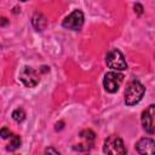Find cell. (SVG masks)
<instances>
[{"instance_id": "obj_1", "label": "cell", "mask_w": 155, "mask_h": 155, "mask_svg": "<svg viewBox=\"0 0 155 155\" xmlns=\"http://www.w3.org/2000/svg\"><path fill=\"white\" fill-rule=\"evenodd\" d=\"M145 92V87L138 81V80H133L131 81L125 91V103L126 105H134L138 102H140V99L143 98Z\"/></svg>"}, {"instance_id": "obj_16", "label": "cell", "mask_w": 155, "mask_h": 155, "mask_svg": "<svg viewBox=\"0 0 155 155\" xmlns=\"http://www.w3.org/2000/svg\"><path fill=\"white\" fill-rule=\"evenodd\" d=\"M63 125H64V122H63V121H59V122H57V124H56V127H54V130H56V131H59V130H62V128H63Z\"/></svg>"}, {"instance_id": "obj_9", "label": "cell", "mask_w": 155, "mask_h": 155, "mask_svg": "<svg viewBox=\"0 0 155 155\" xmlns=\"http://www.w3.org/2000/svg\"><path fill=\"white\" fill-rule=\"evenodd\" d=\"M136 149L140 155H155L154 140L151 138L144 137L136 143Z\"/></svg>"}, {"instance_id": "obj_3", "label": "cell", "mask_w": 155, "mask_h": 155, "mask_svg": "<svg viewBox=\"0 0 155 155\" xmlns=\"http://www.w3.org/2000/svg\"><path fill=\"white\" fill-rule=\"evenodd\" d=\"M105 62H107V65L115 71L127 69V63L125 61V57H124L122 52L117 48H111L108 51V53L105 56Z\"/></svg>"}, {"instance_id": "obj_5", "label": "cell", "mask_w": 155, "mask_h": 155, "mask_svg": "<svg viewBox=\"0 0 155 155\" xmlns=\"http://www.w3.org/2000/svg\"><path fill=\"white\" fill-rule=\"evenodd\" d=\"M84 25V13L80 10H74L62 22V27L69 30H80Z\"/></svg>"}, {"instance_id": "obj_18", "label": "cell", "mask_w": 155, "mask_h": 155, "mask_svg": "<svg viewBox=\"0 0 155 155\" xmlns=\"http://www.w3.org/2000/svg\"><path fill=\"white\" fill-rule=\"evenodd\" d=\"M40 70H41V71H42V73H46V71H48V70H50V69H48V68H47V67H45V65H44V67H41V69H40Z\"/></svg>"}, {"instance_id": "obj_11", "label": "cell", "mask_w": 155, "mask_h": 155, "mask_svg": "<svg viewBox=\"0 0 155 155\" xmlns=\"http://www.w3.org/2000/svg\"><path fill=\"white\" fill-rule=\"evenodd\" d=\"M19 147H21V138H19V136H17V134H11V137H10V143L7 144L6 150H7V151H15V150H17Z\"/></svg>"}, {"instance_id": "obj_7", "label": "cell", "mask_w": 155, "mask_h": 155, "mask_svg": "<svg viewBox=\"0 0 155 155\" xmlns=\"http://www.w3.org/2000/svg\"><path fill=\"white\" fill-rule=\"evenodd\" d=\"M79 137L84 140L82 143H79V144H75L73 147L74 150H78V151H88L92 145H93V142L96 139V134L92 130H84L79 133Z\"/></svg>"}, {"instance_id": "obj_8", "label": "cell", "mask_w": 155, "mask_h": 155, "mask_svg": "<svg viewBox=\"0 0 155 155\" xmlns=\"http://www.w3.org/2000/svg\"><path fill=\"white\" fill-rule=\"evenodd\" d=\"M154 114H155V105H149L142 114V125L145 132L149 134L154 133Z\"/></svg>"}, {"instance_id": "obj_10", "label": "cell", "mask_w": 155, "mask_h": 155, "mask_svg": "<svg viewBox=\"0 0 155 155\" xmlns=\"http://www.w3.org/2000/svg\"><path fill=\"white\" fill-rule=\"evenodd\" d=\"M31 24L38 31H42L47 25V19L42 13L35 12L31 17Z\"/></svg>"}, {"instance_id": "obj_14", "label": "cell", "mask_w": 155, "mask_h": 155, "mask_svg": "<svg viewBox=\"0 0 155 155\" xmlns=\"http://www.w3.org/2000/svg\"><path fill=\"white\" fill-rule=\"evenodd\" d=\"M44 155H61L54 148H52V147H48V148H46L45 149V154Z\"/></svg>"}, {"instance_id": "obj_13", "label": "cell", "mask_w": 155, "mask_h": 155, "mask_svg": "<svg viewBox=\"0 0 155 155\" xmlns=\"http://www.w3.org/2000/svg\"><path fill=\"white\" fill-rule=\"evenodd\" d=\"M11 131L7 128V127H2L1 130H0V137L2 138V139H6V138H10L11 137Z\"/></svg>"}, {"instance_id": "obj_12", "label": "cell", "mask_w": 155, "mask_h": 155, "mask_svg": "<svg viewBox=\"0 0 155 155\" xmlns=\"http://www.w3.org/2000/svg\"><path fill=\"white\" fill-rule=\"evenodd\" d=\"M12 119L16 121V122H22V121H24V119H25V113H24V110L23 109H21V108H18V109H15L13 111H12Z\"/></svg>"}, {"instance_id": "obj_15", "label": "cell", "mask_w": 155, "mask_h": 155, "mask_svg": "<svg viewBox=\"0 0 155 155\" xmlns=\"http://www.w3.org/2000/svg\"><path fill=\"white\" fill-rule=\"evenodd\" d=\"M134 12H136L138 16H140V15L143 13V6H142L140 4H136V5H134Z\"/></svg>"}, {"instance_id": "obj_4", "label": "cell", "mask_w": 155, "mask_h": 155, "mask_svg": "<svg viewBox=\"0 0 155 155\" xmlns=\"http://www.w3.org/2000/svg\"><path fill=\"white\" fill-rule=\"evenodd\" d=\"M19 80L25 87H35L40 81V74L31 67H23L19 71Z\"/></svg>"}, {"instance_id": "obj_6", "label": "cell", "mask_w": 155, "mask_h": 155, "mask_svg": "<svg viewBox=\"0 0 155 155\" xmlns=\"http://www.w3.org/2000/svg\"><path fill=\"white\" fill-rule=\"evenodd\" d=\"M124 80V75L119 71H109L105 74L104 80H103V86L105 88V91L114 93L119 90L121 82Z\"/></svg>"}, {"instance_id": "obj_2", "label": "cell", "mask_w": 155, "mask_h": 155, "mask_svg": "<svg viewBox=\"0 0 155 155\" xmlns=\"http://www.w3.org/2000/svg\"><path fill=\"white\" fill-rule=\"evenodd\" d=\"M103 151L105 155H127L126 147L124 144V140L119 136H109L104 140Z\"/></svg>"}, {"instance_id": "obj_17", "label": "cell", "mask_w": 155, "mask_h": 155, "mask_svg": "<svg viewBox=\"0 0 155 155\" xmlns=\"http://www.w3.org/2000/svg\"><path fill=\"white\" fill-rule=\"evenodd\" d=\"M7 22H8V21H7V19L5 18V17H2V18H0V24H1V25H5V24H6Z\"/></svg>"}]
</instances>
